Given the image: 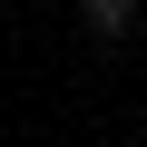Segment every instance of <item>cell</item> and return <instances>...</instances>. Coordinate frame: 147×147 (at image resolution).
<instances>
[{
  "label": "cell",
  "instance_id": "6da1fadb",
  "mask_svg": "<svg viewBox=\"0 0 147 147\" xmlns=\"http://www.w3.org/2000/svg\"><path fill=\"white\" fill-rule=\"evenodd\" d=\"M137 10H147V0H79V30L98 49H118V39H137Z\"/></svg>",
  "mask_w": 147,
  "mask_h": 147
}]
</instances>
